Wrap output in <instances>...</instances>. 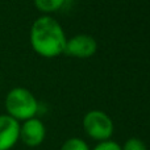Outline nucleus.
<instances>
[{
	"label": "nucleus",
	"mask_w": 150,
	"mask_h": 150,
	"mask_svg": "<svg viewBox=\"0 0 150 150\" xmlns=\"http://www.w3.org/2000/svg\"><path fill=\"white\" fill-rule=\"evenodd\" d=\"M91 150H121V145L117 144L116 141L105 140V141L98 142Z\"/></svg>",
	"instance_id": "nucleus-10"
},
{
	"label": "nucleus",
	"mask_w": 150,
	"mask_h": 150,
	"mask_svg": "<svg viewBox=\"0 0 150 150\" xmlns=\"http://www.w3.org/2000/svg\"><path fill=\"white\" fill-rule=\"evenodd\" d=\"M121 150H148V146L142 140L137 137H130L124 142Z\"/></svg>",
	"instance_id": "nucleus-9"
},
{
	"label": "nucleus",
	"mask_w": 150,
	"mask_h": 150,
	"mask_svg": "<svg viewBox=\"0 0 150 150\" xmlns=\"http://www.w3.org/2000/svg\"><path fill=\"white\" fill-rule=\"evenodd\" d=\"M33 4L42 15H50L59 11L66 4V0H33Z\"/></svg>",
	"instance_id": "nucleus-7"
},
{
	"label": "nucleus",
	"mask_w": 150,
	"mask_h": 150,
	"mask_svg": "<svg viewBox=\"0 0 150 150\" xmlns=\"http://www.w3.org/2000/svg\"><path fill=\"white\" fill-rule=\"evenodd\" d=\"M46 128L45 124L37 117H32L20 122V134L18 141L28 148H37L45 141Z\"/></svg>",
	"instance_id": "nucleus-5"
},
{
	"label": "nucleus",
	"mask_w": 150,
	"mask_h": 150,
	"mask_svg": "<svg viewBox=\"0 0 150 150\" xmlns=\"http://www.w3.org/2000/svg\"><path fill=\"white\" fill-rule=\"evenodd\" d=\"M59 150H91L84 140L78 137H71L62 144Z\"/></svg>",
	"instance_id": "nucleus-8"
},
{
	"label": "nucleus",
	"mask_w": 150,
	"mask_h": 150,
	"mask_svg": "<svg viewBox=\"0 0 150 150\" xmlns=\"http://www.w3.org/2000/svg\"><path fill=\"white\" fill-rule=\"evenodd\" d=\"M98 50V42L92 36L86 33H79L67 38L63 54L71 58L86 59L95 55Z\"/></svg>",
	"instance_id": "nucleus-4"
},
{
	"label": "nucleus",
	"mask_w": 150,
	"mask_h": 150,
	"mask_svg": "<svg viewBox=\"0 0 150 150\" xmlns=\"http://www.w3.org/2000/svg\"><path fill=\"white\" fill-rule=\"evenodd\" d=\"M82 125L86 134L98 142L111 140L115 132L113 120L111 119L109 115L100 109L88 111L83 117Z\"/></svg>",
	"instance_id": "nucleus-3"
},
{
	"label": "nucleus",
	"mask_w": 150,
	"mask_h": 150,
	"mask_svg": "<svg viewBox=\"0 0 150 150\" xmlns=\"http://www.w3.org/2000/svg\"><path fill=\"white\" fill-rule=\"evenodd\" d=\"M67 41L61 24L50 15H42L33 21L29 42L36 54L42 58H55L63 54Z\"/></svg>",
	"instance_id": "nucleus-1"
},
{
	"label": "nucleus",
	"mask_w": 150,
	"mask_h": 150,
	"mask_svg": "<svg viewBox=\"0 0 150 150\" xmlns=\"http://www.w3.org/2000/svg\"><path fill=\"white\" fill-rule=\"evenodd\" d=\"M20 122L9 115H0V150H9L18 142Z\"/></svg>",
	"instance_id": "nucleus-6"
},
{
	"label": "nucleus",
	"mask_w": 150,
	"mask_h": 150,
	"mask_svg": "<svg viewBox=\"0 0 150 150\" xmlns=\"http://www.w3.org/2000/svg\"><path fill=\"white\" fill-rule=\"evenodd\" d=\"M7 115L16 119L18 122L36 117L40 104L36 96L24 87H15L8 91L4 100Z\"/></svg>",
	"instance_id": "nucleus-2"
}]
</instances>
